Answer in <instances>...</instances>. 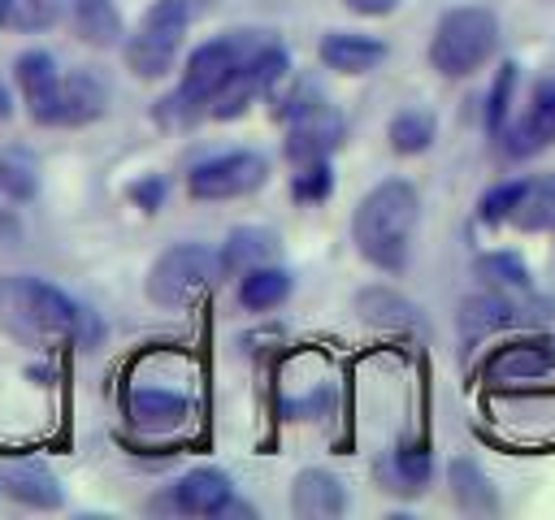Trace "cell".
Instances as JSON below:
<instances>
[{"label": "cell", "mask_w": 555, "mask_h": 520, "mask_svg": "<svg viewBox=\"0 0 555 520\" xmlns=\"http://www.w3.org/2000/svg\"><path fill=\"white\" fill-rule=\"evenodd\" d=\"M460 334L464 338H490L499 329H512L520 321V303L503 290H481V295H468L460 303Z\"/></svg>", "instance_id": "44dd1931"}, {"label": "cell", "mask_w": 555, "mask_h": 520, "mask_svg": "<svg viewBox=\"0 0 555 520\" xmlns=\"http://www.w3.org/2000/svg\"><path fill=\"white\" fill-rule=\"evenodd\" d=\"M473 273L486 290H503V295H529L533 290V273H529L520 251H481L473 260Z\"/></svg>", "instance_id": "4316f807"}, {"label": "cell", "mask_w": 555, "mask_h": 520, "mask_svg": "<svg viewBox=\"0 0 555 520\" xmlns=\"http://www.w3.org/2000/svg\"><path fill=\"white\" fill-rule=\"evenodd\" d=\"M347 139V117L317 91L312 100H304L291 117H286V139H282V156L291 165H308V160H330Z\"/></svg>", "instance_id": "9c48e42d"}, {"label": "cell", "mask_w": 555, "mask_h": 520, "mask_svg": "<svg viewBox=\"0 0 555 520\" xmlns=\"http://www.w3.org/2000/svg\"><path fill=\"white\" fill-rule=\"evenodd\" d=\"M507 225L520 234H555V173H525L520 199L507 212Z\"/></svg>", "instance_id": "7402d4cb"}, {"label": "cell", "mask_w": 555, "mask_h": 520, "mask_svg": "<svg viewBox=\"0 0 555 520\" xmlns=\"http://www.w3.org/2000/svg\"><path fill=\"white\" fill-rule=\"evenodd\" d=\"M286 74H291V52H286L282 43L260 39V43L238 61V69L230 74V82L212 95L208 117H217V121H234V117H243V113L251 108V100L273 95V91L282 87Z\"/></svg>", "instance_id": "52a82bcc"}, {"label": "cell", "mask_w": 555, "mask_h": 520, "mask_svg": "<svg viewBox=\"0 0 555 520\" xmlns=\"http://www.w3.org/2000/svg\"><path fill=\"white\" fill-rule=\"evenodd\" d=\"M65 13V0H4V26L22 35H39L56 26Z\"/></svg>", "instance_id": "4dcf8cb0"}, {"label": "cell", "mask_w": 555, "mask_h": 520, "mask_svg": "<svg viewBox=\"0 0 555 520\" xmlns=\"http://www.w3.org/2000/svg\"><path fill=\"white\" fill-rule=\"evenodd\" d=\"M191 4L186 0H152L147 13L139 17L134 30H126L121 39V61L134 78L143 82H156V78H169L173 65H178V52L186 43V30H191Z\"/></svg>", "instance_id": "5b68a950"}, {"label": "cell", "mask_w": 555, "mask_h": 520, "mask_svg": "<svg viewBox=\"0 0 555 520\" xmlns=\"http://www.w3.org/2000/svg\"><path fill=\"white\" fill-rule=\"evenodd\" d=\"M39 191V160L30 147L22 143H9L0 147V195L9 204H30Z\"/></svg>", "instance_id": "f1b7e54d"}, {"label": "cell", "mask_w": 555, "mask_h": 520, "mask_svg": "<svg viewBox=\"0 0 555 520\" xmlns=\"http://www.w3.org/2000/svg\"><path fill=\"white\" fill-rule=\"evenodd\" d=\"M520 186H525V178H503V182H494L490 191H481V199H477V221H481V225H507V212L516 208Z\"/></svg>", "instance_id": "d6a6232c"}, {"label": "cell", "mask_w": 555, "mask_h": 520, "mask_svg": "<svg viewBox=\"0 0 555 520\" xmlns=\"http://www.w3.org/2000/svg\"><path fill=\"white\" fill-rule=\"evenodd\" d=\"M555 373V338L546 334H520L499 342L481 360V377L490 386H520V381H542Z\"/></svg>", "instance_id": "30bf717a"}, {"label": "cell", "mask_w": 555, "mask_h": 520, "mask_svg": "<svg viewBox=\"0 0 555 520\" xmlns=\"http://www.w3.org/2000/svg\"><path fill=\"white\" fill-rule=\"evenodd\" d=\"M126 416L143 433H169L191 416V399L165 386H134L126 390Z\"/></svg>", "instance_id": "e0dca14e"}, {"label": "cell", "mask_w": 555, "mask_h": 520, "mask_svg": "<svg viewBox=\"0 0 555 520\" xmlns=\"http://www.w3.org/2000/svg\"><path fill=\"white\" fill-rule=\"evenodd\" d=\"M13 104H17V100L9 95V87H0V121H9V117H13Z\"/></svg>", "instance_id": "d590c367"}, {"label": "cell", "mask_w": 555, "mask_h": 520, "mask_svg": "<svg viewBox=\"0 0 555 520\" xmlns=\"http://www.w3.org/2000/svg\"><path fill=\"white\" fill-rule=\"evenodd\" d=\"M447 481H451V498L460 511H499V494H494V481L473 464V459H451L447 468Z\"/></svg>", "instance_id": "83f0119b"}, {"label": "cell", "mask_w": 555, "mask_h": 520, "mask_svg": "<svg viewBox=\"0 0 555 520\" xmlns=\"http://www.w3.org/2000/svg\"><path fill=\"white\" fill-rule=\"evenodd\" d=\"M516 78H520V65H516V61H499L494 82H490V91H486V108H481V126H486V134H490V139H494V134L503 130V121L512 117Z\"/></svg>", "instance_id": "f546056e"}, {"label": "cell", "mask_w": 555, "mask_h": 520, "mask_svg": "<svg viewBox=\"0 0 555 520\" xmlns=\"http://www.w3.org/2000/svg\"><path fill=\"white\" fill-rule=\"evenodd\" d=\"M494 139H499L503 156H512V160H529V156L546 152L555 143V78H542L529 91L525 113L520 117H507Z\"/></svg>", "instance_id": "8fae6325"}, {"label": "cell", "mask_w": 555, "mask_h": 520, "mask_svg": "<svg viewBox=\"0 0 555 520\" xmlns=\"http://www.w3.org/2000/svg\"><path fill=\"white\" fill-rule=\"evenodd\" d=\"M499 52V13L490 4H455L429 35V65L442 78H473Z\"/></svg>", "instance_id": "277c9868"}, {"label": "cell", "mask_w": 555, "mask_h": 520, "mask_svg": "<svg viewBox=\"0 0 555 520\" xmlns=\"http://www.w3.org/2000/svg\"><path fill=\"white\" fill-rule=\"evenodd\" d=\"M264 182H269V156H260L251 147H234V152H217V156L191 165L186 195L199 204H221V199H243V195L260 191Z\"/></svg>", "instance_id": "ba28073f"}, {"label": "cell", "mask_w": 555, "mask_h": 520, "mask_svg": "<svg viewBox=\"0 0 555 520\" xmlns=\"http://www.w3.org/2000/svg\"><path fill=\"white\" fill-rule=\"evenodd\" d=\"M0 316L26 338L78 342V347L100 342V321L91 316V308H82L61 286H52L43 277H30V273L0 277Z\"/></svg>", "instance_id": "7a4b0ae2"}, {"label": "cell", "mask_w": 555, "mask_h": 520, "mask_svg": "<svg viewBox=\"0 0 555 520\" xmlns=\"http://www.w3.org/2000/svg\"><path fill=\"white\" fill-rule=\"evenodd\" d=\"M165 195H169V186H165L160 173H143V178H134V182L126 186V199H130L139 212H160V208H165Z\"/></svg>", "instance_id": "836d02e7"}, {"label": "cell", "mask_w": 555, "mask_h": 520, "mask_svg": "<svg viewBox=\"0 0 555 520\" xmlns=\"http://www.w3.org/2000/svg\"><path fill=\"white\" fill-rule=\"evenodd\" d=\"M0 494H9V498L22 503V507H35V511H56V507H65L61 481H56L43 464H30V459L0 468Z\"/></svg>", "instance_id": "ac0fdd59"}, {"label": "cell", "mask_w": 555, "mask_h": 520, "mask_svg": "<svg viewBox=\"0 0 555 520\" xmlns=\"http://www.w3.org/2000/svg\"><path fill=\"white\" fill-rule=\"evenodd\" d=\"M438 139V117L429 108H399L390 121H386V143L395 156H425Z\"/></svg>", "instance_id": "484cf974"}, {"label": "cell", "mask_w": 555, "mask_h": 520, "mask_svg": "<svg viewBox=\"0 0 555 520\" xmlns=\"http://www.w3.org/2000/svg\"><path fill=\"white\" fill-rule=\"evenodd\" d=\"M334 195V169L330 160H308V165H295L291 173V199L312 208V204H325Z\"/></svg>", "instance_id": "1f68e13d"}, {"label": "cell", "mask_w": 555, "mask_h": 520, "mask_svg": "<svg viewBox=\"0 0 555 520\" xmlns=\"http://www.w3.org/2000/svg\"><path fill=\"white\" fill-rule=\"evenodd\" d=\"M217 282H221L217 247H208V243H173L152 260V269L143 277V295L156 308H186L204 290H212Z\"/></svg>", "instance_id": "8992f818"}, {"label": "cell", "mask_w": 555, "mask_h": 520, "mask_svg": "<svg viewBox=\"0 0 555 520\" xmlns=\"http://www.w3.org/2000/svg\"><path fill=\"white\" fill-rule=\"evenodd\" d=\"M256 30H225L217 39H204L199 48L186 52L182 61V78L178 87L156 104V117L165 126H191L195 117H208L212 95L230 82V74L238 69V61L256 48Z\"/></svg>", "instance_id": "3957f363"}, {"label": "cell", "mask_w": 555, "mask_h": 520, "mask_svg": "<svg viewBox=\"0 0 555 520\" xmlns=\"http://www.w3.org/2000/svg\"><path fill=\"white\" fill-rule=\"evenodd\" d=\"M217 256H221V277H238L243 269L278 256V234L269 225H234L217 247Z\"/></svg>", "instance_id": "cb8c5ba5"}, {"label": "cell", "mask_w": 555, "mask_h": 520, "mask_svg": "<svg viewBox=\"0 0 555 520\" xmlns=\"http://www.w3.org/2000/svg\"><path fill=\"white\" fill-rule=\"evenodd\" d=\"M230 503H234V481L212 464H199L169 485V507L182 516H225Z\"/></svg>", "instance_id": "4fadbf2b"}, {"label": "cell", "mask_w": 555, "mask_h": 520, "mask_svg": "<svg viewBox=\"0 0 555 520\" xmlns=\"http://www.w3.org/2000/svg\"><path fill=\"white\" fill-rule=\"evenodd\" d=\"M0 30H4V0H0Z\"/></svg>", "instance_id": "8d00e7d4"}, {"label": "cell", "mask_w": 555, "mask_h": 520, "mask_svg": "<svg viewBox=\"0 0 555 520\" xmlns=\"http://www.w3.org/2000/svg\"><path fill=\"white\" fill-rule=\"evenodd\" d=\"M356 312L377 329H421V308L390 286H364L356 295Z\"/></svg>", "instance_id": "d4e9b609"}, {"label": "cell", "mask_w": 555, "mask_h": 520, "mask_svg": "<svg viewBox=\"0 0 555 520\" xmlns=\"http://www.w3.org/2000/svg\"><path fill=\"white\" fill-rule=\"evenodd\" d=\"M291 511L299 520H338L347 511V485L330 468H299L291 481Z\"/></svg>", "instance_id": "9a60e30c"}, {"label": "cell", "mask_w": 555, "mask_h": 520, "mask_svg": "<svg viewBox=\"0 0 555 520\" xmlns=\"http://www.w3.org/2000/svg\"><path fill=\"white\" fill-rule=\"evenodd\" d=\"M291 290H295L291 269L264 260V264H251V269L238 273V290L234 295H238L243 312H273V308H282L291 299Z\"/></svg>", "instance_id": "ffe728a7"}, {"label": "cell", "mask_w": 555, "mask_h": 520, "mask_svg": "<svg viewBox=\"0 0 555 520\" xmlns=\"http://www.w3.org/2000/svg\"><path fill=\"white\" fill-rule=\"evenodd\" d=\"M13 78H17V91H22V104L30 113L35 126H52L56 117V91H61V69H56V56L43 52V48H30L13 61Z\"/></svg>", "instance_id": "7c38bea8"}, {"label": "cell", "mask_w": 555, "mask_h": 520, "mask_svg": "<svg viewBox=\"0 0 555 520\" xmlns=\"http://www.w3.org/2000/svg\"><path fill=\"white\" fill-rule=\"evenodd\" d=\"M338 4L356 17H390L399 9V0H338Z\"/></svg>", "instance_id": "e575fe53"}, {"label": "cell", "mask_w": 555, "mask_h": 520, "mask_svg": "<svg viewBox=\"0 0 555 520\" xmlns=\"http://www.w3.org/2000/svg\"><path fill=\"white\" fill-rule=\"evenodd\" d=\"M386 56H390V43L377 35H364V30H325L317 43V61L334 74H347V78L373 74Z\"/></svg>", "instance_id": "5bb4252c"}, {"label": "cell", "mask_w": 555, "mask_h": 520, "mask_svg": "<svg viewBox=\"0 0 555 520\" xmlns=\"http://www.w3.org/2000/svg\"><path fill=\"white\" fill-rule=\"evenodd\" d=\"M416 225H421V191L408 178H382L360 195L351 212V243L364 264L399 277L408 269Z\"/></svg>", "instance_id": "6da1fadb"}, {"label": "cell", "mask_w": 555, "mask_h": 520, "mask_svg": "<svg viewBox=\"0 0 555 520\" xmlns=\"http://www.w3.org/2000/svg\"><path fill=\"white\" fill-rule=\"evenodd\" d=\"M69 26L87 48H121L126 22L113 0H69Z\"/></svg>", "instance_id": "603a6c76"}, {"label": "cell", "mask_w": 555, "mask_h": 520, "mask_svg": "<svg viewBox=\"0 0 555 520\" xmlns=\"http://www.w3.org/2000/svg\"><path fill=\"white\" fill-rule=\"evenodd\" d=\"M429 477H434V455H429V446H421V442H399L395 451H386V455L377 459V481H382V490H390V494L412 498V494H421V490L429 485Z\"/></svg>", "instance_id": "d6986e66"}, {"label": "cell", "mask_w": 555, "mask_h": 520, "mask_svg": "<svg viewBox=\"0 0 555 520\" xmlns=\"http://www.w3.org/2000/svg\"><path fill=\"white\" fill-rule=\"evenodd\" d=\"M104 108H108V87H104V78L95 69L61 74L52 126H91V121L104 117Z\"/></svg>", "instance_id": "2e32d148"}]
</instances>
